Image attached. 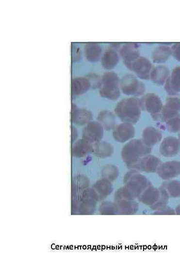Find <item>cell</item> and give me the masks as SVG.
Returning <instances> with one entry per match:
<instances>
[{
  "mask_svg": "<svg viewBox=\"0 0 180 270\" xmlns=\"http://www.w3.org/2000/svg\"><path fill=\"white\" fill-rule=\"evenodd\" d=\"M98 120L101 124L103 128L110 131L115 128V121L113 114L107 112H102L98 117Z\"/></svg>",
  "mask_w": 180,
  "mask_h": 270,
  "instance_id": "cell-9",
  "label": "cell"
},
{
  "mask_svg": "<svg viewBox=\"0 0 180 270\" xmlns=\"http://www.w3.org/2000/svg\"><path fill=\"white\" fill-rule=\"evenodd\" d=\"M166 89L168 92L172 94L180 91V69L174 71L171 79L167 84Z\"/></svg>",
  "mask_w": 180,
  "mask_h": 270,
  "instance_id": "cell-10",
  "label": "cell"
},
{
  "mask_svg": "<svg viewBox=\"0 0 180 270\" xmlns=\"http://www.w3.org/2000/svg\"><path fill=\"white\" fill-rule=\"evenodd\" d=\"M90 83L83 78H76L72 80L71 94L77 96L85 93L90 88Z\"/></svg>",
  "mask_w": 180,
  "mask_h": 270,
  "instance_id": "cell-7",
  "label": "cell"
},
{
  "mask_svg": "<svg viewBox=\"0 0 180 270\" xmlns=\"http://www.w3.org/2000/svg\"><path fill=\"white\" fill-rule=\"evenodd\" d=\"M71 133H72V142H74L77 138L78 133L77 129L74 127H72L71 128Z\"/></svg>",
  "mask_w": 180,
  "mask_h": 270,
  "instance_id": "cell-17",
  "label": "cell"
},
{
  "mask_svg": "<svg viewBox=\"0 0 180 270\" xmlns=\"http://www.w3.org/2000/svg\"><path fill=\"white\" fill-rule=\"evenodd\" d=\"M144 143L151 147L160 142L162 138L161 133L154 128H147L143 133V135Z\"/></svg>",
  "mask_w": 180,
  "mask_h": 270,
  "instance_id": "cell-8",
  "label": "cell"
},
{
  "mask_svg": "<svg viewBox=\"0 0 180 270\" xmlns=\"http://www.w3.org/2000/svg\"><path fill=\"white\" fill-rule=\"evenodd\" d=\"M86 56L88 59L91 61L96 60L99 56L100 50L99 48L94 45H88L86 49Z\"/></svg>",
  "mask_w": 180,
  "mask_h": 270,
  "instance_id": "cell-14",
  "label": "cell"
},
{
  "mask_svg": "<svg viewBox=\"0 0 180 270\" xmlns=\"http://www.w3.org/2000/svg\"><path fill=\"white\" fill-rule=\"evenodd\" d=\"M93 152V144L83 139L77 141L72 148V154L76 157L84 156Z\"/></svg>",
  "mask_w": 180,
  "mask_h": 270,
  "instance_id": "cell-6",
  "label": "cell"
},
{
  "mask_svg": "<svg viewBox=\"0 0 180 270\" xmlns=\"http://www.w3.org/2000/svg\"><path fill=\"white\" fill-rule=\"evenodd\" d=\"M174 55L176 57L180 60V45H177L174 47Z\"/></svg>",
  "mask_w": 180,
  "mask_h": 270,
  "instance_id": "cell-16",
  "label": "cell"
},
{
  "mask_svg": "<svg viewBox=\"0 0 180 270\" xmlns=\"http://www.w3.org/2000/svg\"><path fill=\"white\" fill-rule=\"evenodd\" d=\"M166 128L172 133L180 131V116L177 115L167 120Z\"/></svg>",
  "mask_w": 180,
  "mask_h": 270,
  "instance_id": "cell-13",
  "label": "cell"
},
{
  "mask_svg": "<svg viewBox=\"0 0 180 270\" xmlns=\"http://www.w3.org/2000/svg\"><path fill=\"white\" fill-rule=\"evenodd\" d=\"M180 147V142L175 137H168L163 141L160 151L164 156H172L178 153Z\"/></svg>",
  "mask_w": 180,
  "mask_h": 270,
  "instance_id": "cell-5",
  "label": "cell"
},
{
  "mask_svg": "<svg viewBox=\"0 0 180 270\" xmlns=\"http://www.w3.org/2000/svg\"><path fill=\"white\" fill-rule=\"evenodd\" d=\"M103 135V127L99 123L90 122L84 128L82 139L93 144L99 143Z\"/></svg>",
  "mask_w": 180,
  "mask_h": 270,
  "instance_id": "cell-2",
  "label": "cell"
},
{
  "mask_svg": "<svg viewBox=\"0 0 180 270\" xmlns=\"http://www.w3.org/2000/svg\"><path fill=\"white\" fill-rule=\"evenodd\" d=\"M151 147L140 140H134L126 144L122 150V157L127 163L137 162L142 156L151 152Z\"/></svg>",
  "mask_w": 180,
  "mask_h": 270,
  "instance_id": "cell-1",
  "label": "cell"
},
{
  "mask_svg": "<svg viewBox=\"0 0 180 270\" xmlns=\"http://www.w3.org/2000/svg\"><path fill=\"white\" fill-rule=\"evenodd\" d=\"M179 139H180V133L179 134Z\"/></svg>",
  "mask_w": 180,
  "mask_h": 270,
  "instance_id": "cell-18",
  "label": "cell"
},
{
  "mask_svg": "<svg viewBox=\"0 0 180 270\" xmlns=\"http://www.w3.org/2000/svg\"><path fill=\"white\" fill-rule=\"evenodd\" d=\"M93 119L91 112L85 109H79L76 119L73 123L78 126L87 125Z\"/></svg>",
  "mask_w": 180,
  "mask_h": 270,
  "instance_id": "cell-12",
  "label": "cell"
},
{
  "mask_svg": "<svg viewBox=\"0 0 180 270\" xmlns=\"http://www.w3.org/2000/svg\"><path fill=\"white\" fill-rule=\"evenodd\" d=\"M94 152L100 157H108L113 153V147L106 142H99L94 146Z\"/></svg>",
  "mask_w": 180,
  "mask_h": 270,
  "instance_id": "cell-11",
  "label": "cell"
},
{
  "mask_svg": "<svg viewBox=\"0 0 180 270\" xmlns=\"http://www.w3.org/2000/svg\"><path fill=\"white\" fill-rule=\"evenodd\" d=\"M103 86L100 93L102 96L110 99H115L118 96L116 81L111 75L108 74L103 80Z\"/></svg>",
  "mask_w": 180,
  "mask_h": 270,
  "instance_id": "cell-4",
  "label": "cell"
},
{
  "mask_svg": "<svg viewBox=\"0 0 180 270\" xmlns=\"http://www.w3.org/2000/svg\"><path fill=\"white\" fill-rule=\"evenodd\" d=\"M78 109L77 108L76 105L74 104H72V108H71V122L72 123H74L76 118L77 117L78 112Z\"/></svg>",
  "mask_w": 180,
  "mask_h": 270,
  "instance_id": "cell-15",
  "label": "cell"
},
{
  "mask_svg": "<svg viewBox=\"0 0 180 270\" xmlns=\"http://www.w3.org/2000/svg\"><path fill=\"white\" fill-rule=\"evenodd\" d=\"M135 130L130 123L119 125L113 132V137L116 141L124 142L134 136Z\"/></svg>",
  "mask_w": 180,
  "mask_h": 270,
  "instance_id": "cell-3",
  "label": "cell"
}]
</instances>
